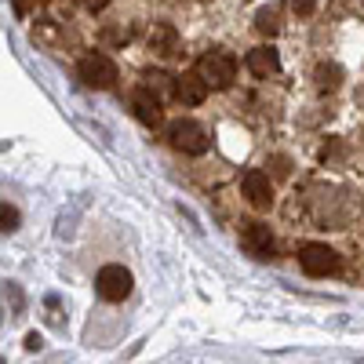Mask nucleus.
Wrapping results in <instances>:
<instances>
[{
  "label": "nucleus",
  "mask_w": 364,
  "mask_h": 364,
  "mask_svg": "<svg viewBox=\"0 0 364 364\" xmlns=\"http://www.w3.org/2000/svg\"><path fill=\"white\" fill-rule=\"evenodd\" d=\"M197 73H200V80L208 84V87H215V91H223V87H230L233 84V77H237V58L230 55V51H204L200 58H197V66H193Z\"/></svg>",
  "instance_id": "f257e3e1"
},
{
  "label": "nucleus",
  "mask_w": 364,
  "mask_h": 364,
  "mask_svg": "<svg viewBox=\"0 0 364 364\" xmlns=\"http://www.w3.org/2000/svg\"><path fill=\"white\" fill-rule=\"evenodd\" d=\"M77 73L87 87H113L117 84V66H113V58L102 55V51H87L80 55V63H77Z\"/></svg>",
  "instance_id": "f03ea898"
},
{
  "label": "nucleus",
  "mask_w": 364,
  "mask_h": 364,
  "mask_svg": "<svg viewBox=\"0 0 364 364\" xmlns=\"http://www.w3.org/2000/svg\"><path fill=\"white\" fill-rule=\"evenodd\" d=\"M168 139L178 154H190V157H200L208 154V132L197 124V120H175L168 128Z\"/></svg>",
  "instance_id": "7ed1b4c3"
},
{
  "label": "nucleus",
  "mask_w": 364,
  "mask_h": 364,
  "mask_svg": "<svg viewBox=\"0 0 364 364\" xmlns=\"http://www.w3.org/2000/svg\"><path fill=\"white\" fill-rule=\"evenodd\" d=\"M339 252L328 248V245H302L299 252V266L310 273V277H331V273H339Z\"/></svg>",
  "instance_id": "20e7f679"
},
{
  "label": "nucleus",
  "mask_w": 364,
  "mask_h": 364,
  "mask_svg": "<svg viewBox=\"0 0 364 364\" xmlns=\"http://www.w3.org/2000/svg\"><path fill=\"white\" fill-rule=\"evenodd\" d=\"M95 291L106 299V302H120L132 295V273L124 266H102L99 277H95Z\"/></svg>",
  "instance_id": "39448f33"
},
{
  "label": "nucleus",
  "mask_w": 364,
  "mask_h": 364,
  "mask_svg": "<svg viewBox=\"0 0 364 364\" xmlns=\"http://www.w3.org/2000/svg\"><path fill=\"white\" fill-rule=\"evenodd\" d=\"M132 109H135V117L142 120L146 128H161V124H164L161 99H157L149 87H135V91H132Z\"/></svg>",
  "instance_id": "423d86ee"
},
{
  "label": "nucleus",
  "mask_w": 364,
  "mask_h": 364,
  "mask_svg": "<svg viewBox=\"0 0 364 364\" xmlns=\"http://www.w3.org/2000/svg\"><path fill=\"white\" fill-rule=\"evenodd\" d=\"M240 190H245V197H248L255 208H269V204H273V182H269V175L259 171V168L245 171V178H240Z\"/></svg>",
  "instance_id": "0eeeda50"
},
{
  "label": "nucleus",
  "mask_w": 364,
  "mask_h": 364,
  "mask_svg": "<svg viewBox=\"0 0 364 364\" xmlns=\"http://www.w3.org/2000/svg\"><path fill=\"white\" fill-rule=\"evenodd\" d=\"M204 99H208V84L200 80L197 70L175 77V102H182V106H200Z\"/></svg>",
  "instance_id": "6e6552de"
},
{
  "label": "nucleus",
  "mask_w": 364,
  "mask_h": 364,
  "mask_svg": "<svg viewBox=\"0 0 364 364\" xmlns=\"http://www.w3.org/2000/svg\"><path fill=\"white\" fill-rule=\"evenodd\" d=\"M240 245H245L252 255L259 259H269L273 255V233L266 223H245V230H240Z\"/></svg>",
  "instance_id": "1a4fd4ad"
},
{
  "label": "nucleus",
  "mask_w": 364,
  "mask_h": 364,
  "mask_svg": "<svg viewBox=\"0 0 364 364\" xmlns=\"http://www.w3.org/2000/svg\"><path fill=\"white\" fill-rule=\"evenodd\" d=\"M245 66H248L255 77H269V73L281 70V58H277V51H273V48H255V51H248Z\"/></svg>",
  "instance_id": "9d476101"
},
{
  "label": "nucleus",
  "mask_w": 364,
  "mask_h": 364,
  "mask_svg": "<svg viewBox=\"0 0 364 364\" xmlns=\"http://www.w3.org/2000/svg\"><path fill=\"white\" fill-rule=\"evenodd\" d=\"M175 44H178V33L171 22H154V29H149V48H154L157 55H175Z\"/></svg>",
  "instance_id": "9b49d317"
},
{
  "label": "nucleus",
  "mask_w": 364,
  "mask_h": 364,
  "mask_svg": "<svg viewBox=\"0 0 364 364\" xmlns=\"http://www.w3.org/2000/svg\"><path fill=\"white\" fill-rule=\"evenodd\" d=\"M255 29H259V33H266V37H273L281 29V11L277 8H262L255 15Z\"/></svg>",
  "instance_id": "f8f14e48"
},
{
  "label": "nucleus",
  "mask_w": 364,
  "mask_h": 364,
  "mask_svg": "<svg viewBox=\"0 0 364 364\" xmlns=\"http://www.w3.org/2000/svg\"><path fill=\"white\" fill-rule=\"evenodd\" d=\"M142 87H149L154 95H157V91H168V95L175 99V77H168V73H161V70H149Z\"/></svg>",
  "instance_id": "ddd939ff"
},
{
  "label": "nucleus",
  "mask_w": 364,
  "mask_h": 364,
  "mask_svg": "<svg viewBox=\"0 0 364 364\" xmlns=\"http://www.w3.org/2000/svg\"><path fill=\"white\" fill-rule=\"evenodd\" d=\"M339 77H343V70L339 66H317V84H321V91H336L339 87Z\"/></svg>",
  "instance_id": "4468645a"
},
{
  "label": "nucleus",
  "mask_w": 364,
  "mask_h": 364,
  "mask_svg": "<svg viewBox=\"0 0 364 364\" xmlns=\"http://www.w3.org/2000/svg\"><path fill=\"white\" fill-rule=\"evenodd\" d=\"M0 223H4V233L15 230V226H18V211H15L11 204H4V208H0Z\"/></svg>",
  "instance_id": "2eb2a0df"
},
{
  "label": "nucleus",
  "mask_w": 364,
  "mask_h": 364,
  "mask_svg": "<svg viewBox=\"0 0 364 364\" xmlns=\"http://www.w3.org/2000/svg\"><path fill=\"white\" fill-rule=\"evenodd\" d=\"M314 8H317V0H291V11H295V15H302V18H310V15H314Z\"/></svg>",
  "instance_id": "dca6fc26"
},
{
  "label": "nucleus",
  "mask_w": 364,
  "mask_h": 364,
  "mask_svg": "<svg viewBox=\"0 0 364 364\" xmlns=\"http://www.w3.org/2000/svg\"><path fill=\"white\" fill-rule=\"evenodd\" d=\"M77 4H80L84 11H102V8L109 4V0H77Z\"/></svg>",
  "instance_id": "f3484780"
}]
</instances>
